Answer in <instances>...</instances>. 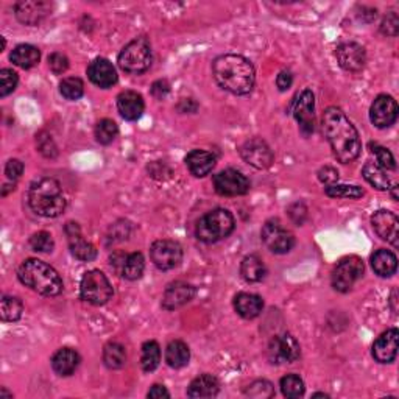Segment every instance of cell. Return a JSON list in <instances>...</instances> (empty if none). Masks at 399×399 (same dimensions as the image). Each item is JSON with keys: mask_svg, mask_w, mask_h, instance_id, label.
<instances>
[{"mask_svg": "<svg viewBox=\"0 0 399 399\" xmlns=\"http://www.w3.org/2000/svg\"><path fill=\"white\" fill-rule=\"evenodd\" d=\"M322 130L336 158L348 164L354 161L362 150V142L357 130L348 117L337 107H331L323 113Z\"/></svg>", "mask_w": 399, "mask_h": 399, "instance_id": "6da1fadb", "label": "cell"}, {"mask_svg": "<svg viewBox=\"0 0 399 399\" xmlns=\"http://www.w3.org/2000/svg\"><path fill=\"white\" fill-rule=\"evenodd\" d=\"M212 74L220 88L234 95L250 94L256 83L253 64L242 55H221L212 63Z\"/></svg>", "mask_w": 399, "mask_h": 399, "instance_id": "7a4b0ae2", "label": "cell"}, {"mask_svg": "<svg viewBox=\"0 0 399 399\" xmlns=\"http://www.w3.org/2000/svg\"><path fill=\"white\" fill-rule=\"evenodd\" d=\"M17 278L25 287L44 297H58L63 292V279L54 267L39 259L24 260L17 270Z\"/></svg>", "mask_w": 399, "mask_h": 399, "instance_id": "3957f363", "label": "cell"}, {"mask_svg": "<svg viewBox=\"0 0 399 399\" xmlns=\"http://www.w3.org/2000/svg\"><path fill=\"white\" fill-rule=\"evenodd\" d=\"M29 205L41 217H60L66 209V198L63 195L61 185L47 176L36 180L30 186Z\"/></svg>", "mask_w": 399, "mask_h": 399, "instance_id": "277c9868", "label": "cell"}, {"mask_svg": "<svg viewBox=\"0 0 399 399\" xmlns=\"http://www.w3.org/2000/svg\"><path fill=\"white\" fill-rule=\"evenodd\" d=\"M235 228L233 214L228 209H214L198 220L195 226V235L205 244H215L226 239Z\"/></svg>", "mask_w": 399, "mask_h": 399, "instance_id": "5b68a950", "label": "cell"}, {"mask_svg": "<svg viewBox=\"0 0 399 399\" xmlns=\"http://www.w3.org/2000/svg\"><path fill=\"white\" fill-rule=\"evenodd\" d=\"M152 47L146 38H137L122 49L117 63L123 72L139 75L152 66Z\"/></svg>", "mask_w": 399, "mask_h": 399, "instance_id": "8992f818", "label": "cell"}, {"mask_svg": "<svg viewBox=\"0 0 399 399\" xmlns=\"http://www.w3.org/2000/svg\"><path fill=\"white\" fill-rule=\"evenodd\" d=\"M80 297L94 306H103L113 297V285L100 270H91L81 279Z\"/></svg>", "mask_w": 399, "mask_h": 399, "instance_id": "52a82bcc", "label": "cell"}, {"mask_svg": "<svg viewBox=\"0 0 399 399\" xmlns=\"http://www.w3.org/2000/svg\"><path fill=\"white\" fill-rule=\"evenodd\" d=\"M365 267L361 258L348 256L340 260L332 272V287L337 292H350L359 279L363 276Z\"/></svg>", "mask_w": 399, "mask_h": 399, "instance_id": "ba28073f", "label": "cell"}, {"mask_svg": "<svg viewBox=\"0 0 399 399\" xmlns=\"http://www.w3.org/2000/svg\"><path fill=\"white\" fill-rule=\"evenodd\" d=\"M263 242L274 254L289 253L295 245L293 234L279 224V220H268L263 228Z\"/></svg>", "mask_w": 399, "mask_h": 399, "instance_id": "9c48e42d", "label": "cell"}, {"mask_svg": "<svg viewBox=\"0 0 399 399\" xmlns=\"http://www.w3.org/2000/svg\"><path fill=\"white\" fill-rule=\"evenodd\" d=\"M214 187L221 197H239L250 191V181L239 170L226 169L214 176Z\"/></svg>", "mask_w": 399, "mask_h": 399, "instance_id": "30bf717a", "label": "cell"}, {"mask_svg": "<svg viewBox=\"0 0 399 399\" xmlns=\"http://www.w3.org/2000/svg\"><path fill=\"white\" fill-rule=\"evenodd\" d=\"M150 258L159 270H172L181 264L182 248L175 240H156L150 248Z\"/></svg>", "mask_w": 399, "mask_h": 399, "instance_id": "8fae6325", "label": "cell"}, {"mask_svg": "<svg viewBox=\"0 0 399 399\" xmlns=\"http://www.w3.org/2000/svg\"><path fill=\"white\" fill-rule=\"evenodd\" d=\"M299 357V343L290 334H281L268 345V361L274 365L292 363Z\"/></svg>", "mask_w": 399, "mask_h": 399, "instance_id": "7c38bea8", "label": "cell"}, {"mask_svg": "<svg viewBox=\"0 0 399 399\" xmlns=\"http://www.w3.org/2000/svg\"><path fill=\"white\" fill-rule=\"evenodd\" d=\"M293 116L298 122L301 133L304 136L313 133V130H315V97H313L312 91L304 89L298 95L295 108H293Z\"/></svg>", "mask_w": 399, "mask_h": 399, "instance_id": "4fadbf2b", "label": "cell"}, {"mask_svg": "<svg viewBox=\"0 0 399 399\" xmlns=\"http://www.w3.org/2000/svg\"><path fill=\"white\" fill-rule=\"evenodd\" d=\"M398 119V103L390 95H377L370 108V120L376 128H389Z\"/></svg>", "mask_w": 399, "mask_h": 399, "instance_id": "5bb4252c", "label": "cell"}, {"mask_svg": "<svg viewBox=\"0 0 399 399\" xmlns=\"http://www.w3.org/2000/svg\"><path fill=\"white\" fill-rule=\"evenodd\" d=\"M240 155L245 162L253 166L254 169L264 170L272 166L273 162V152L268 147V143L259 137H253V139L247 141L244 146L240 147Z\"/></svg>", "mask_w": 399, "mask_h": 399, "instance_id": "9a60e30c", "label": "cell"}, {"mask_svg": "<svg viewBox=\"0 0 399 399\" xmlns=\"http://www.w3.org/2000/svg\"><path fill=\"white\" fill-rule=\"evenodd\" d=\"M337 61L340 68L346 72H359L362 70L366 61V54L362 45L357 42H343L336 50Z\"/></svg>", "mask_w": 399, "mask_h": 399, "instance_id": "2e32d148", "label": "cell"}, {"mask_svg": "<svg viewBox=\"0 0 399 399\" xmlns=\"http://www.w3.org/2000/svg\"><path fill=\"white\" fill-rule=\"evenodd\" d=\"M195 287L185 281H175V283L169 284L162 297V307L166 311H175L178 307L187 304L195 297Z\"/></svg>", "mask_w": 399, "mask_h": 399, "instance_id": "e0dca14e", "label": "cell"}, {"mask_svg": "<svg viewBox=\"0 0 399 399\" xmlns=\"http://www.w3.org/2000/svg\"><path fill=\"white\" fill-rule=\"evenodd\" d=\"M373 228L379 237L390 242L393 247L399 245V220L393 212L377 211L371 217Z\"/></svg>", "mask_w": 399, "mask_h": 399, "instance_id": "ac0fdd59", "label": "cell"}, {"mask_svg": "<svg viewBox=\"0 0 399 399\" xmlns=\"http://www.w3.org/2000/svg\"><path fill=\"white\" fill-rule=\"evenodd\" d=\"M66 234L69 237L70 251L78 260L91 263V260H94L97 258L95 247L93 244H89L88 240L83 239V235L80 233V226H78L77 224H68Z\"/></svg>", "mask_w": 399, "mask_h": 399, "instance_id": "d6986e66", "label": "cell"}, {"mask_svg": "<svg viewBox=\"0 0 399 399\" xmlns=\"http://www.w3.org/2000/svg\"><path fill=\"white\" fill-rule=\"evenodd\" d=\"M88 77L95 86L102 89H108L117 83V72L113 63L104 60V58H97L88 68Z\"/></svg>", "mask_w": 399, "mask_h": 399, "instance_id": "ffe728a7", "label": "cell"}, {"mask_svg": "<svg viewBox=\"0 0 399 399\" xmlns=\"http://www.w3.org/2000/svg\"><path fill=\"white\" fill-rule=\"evenodd\" d=\"M398 329H389L373 345V357L379 363H391L398 354Z\"/></svg>", "mask_w": 399, "mask_h": 399, "instance_id": "44dd1931", "label": "cell"}, {"mask_svg": "<svg viewBox=\"0 0 399 399\" xmlns=\"http://www.w3.org/2000/svg\"><path fill=\"white\" fill-rule=\"evenodd\" d=\"M52 5L47 2H19L15 6L16 17L25 25H38L50 13Z\"/></svg>", "mask_w": 399, "mask_h": 399, "instance_id": "7402d4cb", "label": "cell"}, {"mask_svg": "<svg viewBox=\"0 0 399 399\" xmlns=\"http://www.w3.org/2000/svg\"><path fill=\"white\" fill-rule=\"evenodd\" d=\"M143 108H146V104H143L142 95L134 93V91H123L117 97V109L125 120L134 122L141 119Z\"/></svg>", "mask_w": 399, "mask_h": 399, "instance_id": "603a6c76", "label": "cell"}, {"mask_svg": "<svg viewBox=\"0 0 399 399\" xmlns=\"http://www.w3.org/2000/svg\"><path fill=\"white\" fill-rule=\"evenodd\" d=\"M186 166L191 170L194 176L203 178L212 172L215 167V156L205 150H192L191 153L186 156Z\"/></svg>", "mask_w": 399, "mask_h": 399, "instance_id": "cb8c5ba5", "label": "cell"}, {"mask_svg": "<svg viewBox=\"0 0 399 399\" xmlns=\"http://www.w3.org/2000/svg\"><path fill=\"white\" fill-rule=\"evenodd\" d=\"M78 365H80V354L72 348L58 350L55 356L52 357V368L60 376L74 375Z\"/></svg>", "mask_w": 399, "mask_h": 399, "instance_id": "d4e9b609", "label": "cell"}, {"mask_svg": "<svg viewBox=\"0 0 399 399\" xmlns=\"http://www.w3.org/2000/svg\"><path fill=\"white\" fill-rule=\"evenodd\" d=\"M234 309L242 318L253 320L260 315L264 309V301L258 295L253 293H239L234 298Z\"/></svg>", "mask_w": 399, "mask_h": 399, "instance_id": "484cf974", "label": "cell"}, {"mask_svg": "<svg viewBox=\"0 0 399 399\" xmlns=\"http://www.w3.org/2000/svg\"><path fill=\"white\" fill-rule=\"evenodd\" d=\"M220 391L219 379L212 375H201L195 377L187 389L189 398H214Z\"/></svg>", "mask_w": 399, "mask_h": 399, "instance_id": "4316f807", "label": "cell"}, {"mask_svg": "<svg viewBox=\"0 0 399 399\" xmlns=\"http://www.w3.org/2000/svg\"><path fill=\"white\" fill-rule=\"evenodd\" d=\"M10 60L13 61V64H16L17 68L31 69L41 60V52H39V49H36L35 45L21 44L11 52Z\"/></svg>", "mask_w": 399, "mask_h": 399, "instance_id": "83f0119b", "label": "cell"}, {"mask_svg": "<svg viewBox=\"0 0 399 399\" xmlns=\"http://www.w3.org/2000/svg\"><path fill=\"white\" fill-rule=\"evenodd\" d=\"M371 267L381 278H390L396 273L398 259L389 250H377L371 256Z\"/></svg>", "mask_w": 399, "mask_h": 399, "instance_id": "f1b7e54d", "label": "cell"}, {"mask_svg": "<svg viewBox=\"0 0 399 399\" xmlns=\"http://www.w3.org/2000/svg\"><path fill=\"white\" fill-rule=\"evenodd\" d=\"M240 274L247 283H260L267 274L264 260L256 256V254H250V256L242 260Z\"/></svg>", "mask_w": 399, "mask_h": 399, "instance_id": "f546056e", "label": "cell"}, {"mask_svg": "<svg viewBox=\"0 0 399 399\" xmlns=\"http://www.w3.org/2000/svg\"><path fill=\"white\" fill-rule=\"evenodd\" d=\"M189 359H191V351H189V346L185 342L173 340L167 345L166 362L170 368H182L189 363Z\"/></svg>", "mask_w": 399, "mask_h": 399, "instance_id": "4dcf8cb0", "label": "cell"}, {"mask_svg": "<svg viewBox=\"0 0 399 399\" xmlns=\"http://www.w3.org/2000/svg\"><path fill=\"white\" fill-rule=\"evenodd\" d=\"M363 178L370 182L373 187L377 191H389L390 189V180L387 176V170L381 167L375 161H368L362 169Z\"/></svg>", "mask_w": 399, "mask_h": 399, "instance_id": "1f68e13d", "label": "cell"}, {"mask_svg": "<svg viewBox=\"0 0 399 399\" xmlns=\"http://www.w3.org/2000/svg\"><path fill=\"white\" fill-rule=\"evenodd\" d=\"M103 362L109 370H119L127 362V351L120 343L111 342L103 350Z\"/></svg>", "mask_w": 399, "mask_h": 399, "instance_id": "d6a6232c", "label": "cell"}, {"mask_svg": "<svg viewBox=\"0 0 399 399\" xmlns=\"http://www.w3.org/2000/svg\"><path fill=\"white\" fill-rule=\"evenodd\" d=\"M161 362V348L155 340H150L142 345V354H141V365L142 370L147 373H152L159 366Z\"/></svg>", "mask_w": 399, "mask_h": 399, "instance_id": "836d02e7", "label": "cell"}, {"mask_svg": "<svg viewBox=\"0 0 399 399\" xmlns=\"http://www.w3.org/2000/svg\"><path fill=\"white\" fill-rule=\"evenodd\" d=\"M143 268H146V260L141 253L128 254L125 264L122 267V276L128 281H136L142 276Z\"/></svg>", "mask_w": 399, "mask_h": 399, "instance_id": "e575fe53", "label": "cell"}, {"mask_svg": "<svg viewBox=\"0 0 399 399\" xmlns=\"http://www.w3.org/2000/svg\"><path fill=\"white\" fill-rule=\"evenodd\" d=\"M24 304L22 301L16 297H3L2 303H0V315H2L3 322H17L22 317Z\"/></svg>", "mask_w": 399, "mask_h": 399, "instance_id": "d590c367", "label": "cell"}, {"mask_svg": "<svg viewBox=\"0 0 399 399\" xmlns=\"http://www.w3.org/2000/svg\"><path fill=\"white\" fill-rule=\"evenodd\" d=\"M60 93L68 100H78L81 99L84 94V84L81 81V78L78 77H68L64 78L60 84Z\"/></svg>", "mask_w": 399, "mask_h": 399, "instance_id": "8d00e7d4", "label": "cell"}, {"mask_svg": "<svg viewBox=\"0 0 399 399\" xmlns=\"http://www.w3.org/2000/svg\"><path fill=\"white\" fill-rule=\"evenodd\" d=\"M281 391L285 398H301L304 395V382L298 375H287L281 379Z\"/></svg>", "mask_w": 399, "mask_h": 399, "instance_id": "74e56055", "label": "cell"}, {"mask_svg": "<svg viewBox=\"0 0 399 399\" xmlns=\"http://www.w3.org/2000/svg\"><path fill=\"white\" fill-rule=\"evenodd\" d=\"M117 134H119V128H117L116 122L111 119H103L95 127V139L97 142L103 143V146H108V143L113 142Z\"/></svg>", "mask_w": 399, "mask_h": 399, "instance_id": "f35d334b", "label": "cell"}, {"mask_svg": "<svg viewBox=\"0 0 399 399\" xmlns=\"http://www.w3.org/2000/svg\"><path fill=\"white\" fill-rule=\"evenodd\" d=\"M326 195L332 198H361L363 197V189L359 186L331 185L326 187Z\"/></svg>", "mask_w": 399, "mask_h": 399, "instance_id": "ab89813d", "label": "cell"}, {"mask_svg": "<svg viewBox=\"0 0 399 399\" xmlns=\"http://www.w3.org/2000/svg\"><path fill=\"white\" fill-rule=\"evenodd\" d=\"M30 247L31 250L38 253H52L55 248V242L47 231H39L31 235Z\"/></svg>", "mask_w": 399, "mask_h": 399, "instance_id": "60d3db41", "label": "cell"}, {"mask_svg": "<svg viewBox=\"0 0 399 399\" xmlns=\"http://www.w3.org/2000/svg\"><path fill=\"white\" fill-rule=\"evenodd\" d=\"M370 148L371 152L376 155L377 158V164L384 167L385 170H395L396 169V161L393 158V155H391L390 150H387L382 146H379V143H370Z\"/></svg>", "mask_w": 399, "mask_h": 399, "instance_id": "b9f144b4", "label": "cell"}, {"mask_svg": "<svg viewBox=\"0 0 399 399\" xmlns=\"http://www.w3.org/2000/svg\"><path fill=\"white\" fill-rule=\"evenodd\" d=\"M19 77L15 70L2 69L0 70V97L10 95L16 89Z\"/></svg>", "mask_w": 399, "mask_h": 399, "instance_id": "7bdbcfd3", "label": "cell"}, {"mask_svg": "<svg viewBox=\"0 0 399 399\" xmlns=\"http://www.w3.org/2000/svg\"><path fill=\"white\" fill-rule=\"evenodd\" d=\"M247 395L253 398H272L274 395V390L273 385L268 381H256L248 387Z\"/></svg>", "mask_w": 399, "mask_h": 399, "instance_id": "ee69618b", "label": "cell"}, {"mask_svg": "<svg viewBox=\"0 0 399 399\" xmlns=\"http://www.w3.org/2000/svg\"><path fill=\"white\" fill-rule=\"evenodd\" d=\"M49 66L50 70L54 72L55 75H61L69 69V60L66 55L60 54V52H55L49 56Z\"/></svg>", "mask_w": 399, "mask_h": 399, "instance_id": "f6af8a7d", "label": "cell"}, {"mask_svg": "<svg viewBox=\"0 0 399 399\" xmlns=\"http://www.w3.org/2000/svg\"><path fill=\"white\" fill-rule=\"evenodd\" d=\"M24 173V162L19 161V159H10L6 162L5 166V175L8 176V178L15 182L19 178H21Z\"/></svg>", "mask_w": 399, "mask_h": 399, "instance_id": "bcb514c9", "label": "cell"}, {"mask_svg": "<svg viewBox=\"0 0 399 399\" xmlns=\"http://www.w3.org/2000/svg\"><path fill=\"white\" fill-rule=\"evenodd\" d=\"M399 29V21L396 13H390V15L384 19L382 22V31L389 36H396Z\"/></svg>", "mask_w": 399, "mask_h": 399, "instance_id": "7dc6e473", "label": "cell"}, {"mask_svg": "<svg viewBox=\"0 0 399 399\" xmlns=\"http://www.w3.org/2000/svg\"><path fill=\"white\" fill-rule=\"evenodd\" d=\"M318 178L322 182H324V185H336V181L338 180V172L336 169H332V167H323L322 170L318 172Z\"/></svg>", "mask_w": 399, "mask_h": 399, "instance_id": "c3c4849f", "label": "cell"}, {"mask_svg": "<svg viewBox=\"0 0 399 399\" xmlns=\"http://www.w3.org/2000/svg\"><path fill=\"white\" fill-rule=\"evenodd\" d=\"M292 83H293V75L290 74L289 70H283V72H279L278 77H276V86L279 91H287V89H290L292 86Z\"/></svg>", "mask_w": 399, "mask_h": 399, "instance_id": "681fc988", "label": "cell"}, {"mask_svg": "<svg viewBox=\"0 0 399 399\" xmlns=\"http://www.w3.org/2000/svg\"><path fill=\"white\" fill-rule=\"evenodd\" d=\"M169 83L167 81H164V80H159V81H156L155 84H153V88H152V93H153V95L156 97V99L158 100H162L164 99V97L169 94Z\"/></svg>", "mask_w": 399, "mask_h": 399, "instance_id": "f907efd6", "label": "cell"}, {"mask_svg": "<svg viewBox=\"0 0 399 399\" xmlns=\"http://www.w3.org/2000/svg\"><path fill=\"white\" fill-rule=\"evenodd\" d=\"M147 396L152 398V399H161V398H170V393H169L164 385L156 384V385H153L152 389H150Z\"/></svg>", "mask_w": 399, "mask_h": 399, "instance_id": "816d5d0a", "label": "cell"}, {"mask_svg": "<svg viewBox=\"0 0 399 399\" xmlns=\"http://www.w3.org/2000/svg\"><path fill=\"white\" fill-rule=\"evenodd\" d=\"M0 398H13V395L11 393H8V391H6L5 389H2V393H0Z\"/></svg>", "mask_w": 399, "mask_h": 399, "instance_id": "f5cc1de1", "label": "cell"}, {"mask_svg": "<svg viewBox=\"0 0 399 399\" xmlns=\"http://www.w3.org/2000/svg\"><path fill=\"white\" fill-rule=\"evenodd\" d=\"M391 195H393V200H398V186H393V192H391Z\"/></svg>", "mask_w": 399, "mask_h": 399, "instance_id": "db71d44e", "label": "cell"}, {"mask_svg": "<svg viewBox=\"0 0 399 399\" xmlns=\"http://www.w3.org/2000/svg\"><path fill=\"white\" fill-rule=\"evenodd\" d=\"M313 398H328V395H324V393H317V395H313Z\"/></svg>", "mask_w": 399, "mask_h": 399, "instance_id": "11a10c76", "label": "cell"}]
</instances>
